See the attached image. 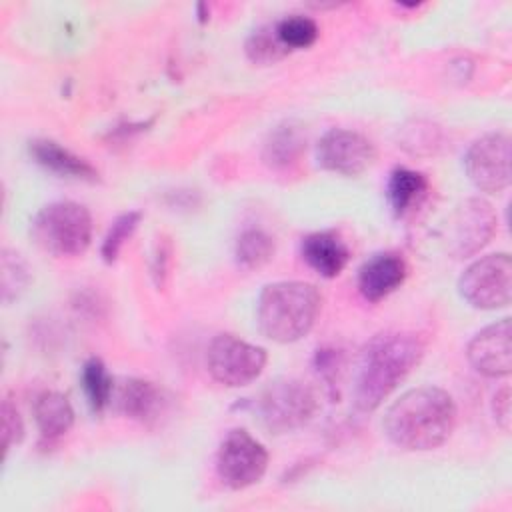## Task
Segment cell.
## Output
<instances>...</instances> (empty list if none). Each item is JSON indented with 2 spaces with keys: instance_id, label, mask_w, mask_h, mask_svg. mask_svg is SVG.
<instances>
[{
  "instance_id": "obj_13",
  "label": "cell",
  "mask_w": 512,
  "mask_h": 512,
  "mask_svg": "<svg viewBox=\"0 0 512 512\" xmlns=\"http://www.w3.org/2000/svg\"><path fill=\"white\" fill-rule=\"evenodd\" d=\"M404 278L406 262L398 254H374L358 272V288L368 302H378L400 288Z\"/></svg>"
},
{
  "instance_id": "obj_11",
  "label": "cell",
  "mask_w": 512,
  "mask_h": 512,
  "mask_svg": "<svg viewBox=\"0 0 512 512\" xmlns=\"http://www.w3.org/2000/svg\"><path fill=\"white\" fill-rule=\"evenodd\" d=\"M316 158L324 170L344 176H358L374 164L376 150L374 144L360 132L332 128L320 138Z\"/></svg>"
},
{
  "instance_id": "obj_17",
  "label": "cell",
  "mask_w": 512,
  "mask_h": 512,
  "mask_svg": "<svg viewBox=\"0 0 512 512\" xmlns=\"http://www.w3.org/2000/svg\"><path fill=\"white\" fill-rule=\"evenodd\" d=\"M306 148V136L302 128L294 122H284L276 126L268 140L264 142L262 158L272 168H288L298 162Z\"/></svg>"
},
{
  "instance_id": "obj_22",
  "label": "cell",
  "mask_w": 512,
  "mask_h": 512,
  "mask_svg": "<svg viewBox=\"0 0 512 512\" xmlns=\"http://www.w3.org/2000/svg\"><path fill=\"white\" fill-rule=\"evenodd\" d=\"M274 254V240L262 230H246L236 242V260L244 268H260Z\"/></svg>"
},
{
  "instance_id": "obj_26",
  "label": "cell",
  "mask_w": 512,
  "mask_h": 512,
  "mask_svg": "<svg viewBox=\"0 0 512 512\" xmlns=\"http://www.w3.org/2000/svg\"><path fill=\"white\" fill-rule=\"evenodd\" d=\"M24 438V424L20 418L18 408L12 404L10 398L2 402V448L4 454L10 450L12 444H18Z\"/></svg>"
},
{
  "instance_id": "obj_25",
  "label": "cell",
  "mask_w": 512,
  "mask_h": 512,
  "mask_svg": "<svg viewBox=\"0 0 512 512\" xmlns=\"http://www.w3.org/2000/svg\"><path fill=\"white\" fill-rule=\"evenodd\" d=\"M140 218H142L140 212L130 210V212L120 214V216L112 222V226H110V230H108V234H106V238H104V242H102V258H104L106 262H114V260L118 258V254H120L124 242L132 236V232L136 230Z\"/></svg>"
},
{
  "instance_id": "obj_5",
  "label": "cell",
  "mask_w": 512,
  "mask_h": 512,
  "mask_svg": "<svg viewBox=\"0 0 512 512\" xmlns=\"http://www.w3.org/2000/svg\"><path fill=\"white\" fill-rule=\"evenodd\" d=\"M316 412L312 388L294 378L270 382L258 398V414L272 434H284L304 426Z\"/></svg>"
},
{
  "instance_id": "obj_12",
  "label": "cell",
  "mask_w": 512,
  "mask_h": 512,
  "mask_svg": "<svg viewBox=\"0 0 512 512\" xmlns=\"http://www.w3.org/2000/svg\"><path fill=\"white\" fill-rule=\"evenodd\" d=\"M468 360L476 372L502 378L512 370V342H510V320L502 318L480 330L468 342Z\"/></svg>"
},
{
  "instance_id": "obj_2",
  "label": "cell",
  "mask_w": 512,
  "mask_h": 512,
  "mask_svg": "<svg viewBox=\"0 0 512 512\" xmlns=\"http://www.w3.org/2000/svg\"><path fill=\"white\" fill-rule=\"evenodd\" d=\"M456 424L452 396L436 386L404 392L384 416V432L404 450H432L448 440Z\"/></svg>"
},
{
  "instance_id": "obj_19",
  "label": "cell",
  "mask_w": 512,
  "mask_h": 512,
  "mask_svg": "<svg viewBox=\"0 0 512 512\" xmlns=\"http://www.w3.org/2000/svg\"><path fill=\"white\" fill-rule=\"evenodd\" d=\"M428 180L424 174L410 168H396L388 180V200L396 214H404L426 192Z\"/></svg>"
},
{
  "instance_id": "obj_6",
  "label": "cell",
  "mask_w": 512,
  "mask_h": 512,
  "mask_svg": "<svg viewBox=\"0 0 512 512\" xmlns=\"http://www.w3.org/2000/svg\"><path fill=\"white\" fill-rule=\"evenodd\" d=\"M462 298L480 310H496L512 298V260L508 254H488L470 264L458 280Z\"/></svg>"
},
{
  "instance_id": "obj_3",
  "label": "cell",
  "mask_w": 512,
  "mask_h": 512,
  "mask_svg": "<svg viewBox=\"0 0 512 512\" xmlns=\"http://www.w3.org/2000/svg\"><path fill=\"white\" fill-rule=\"evenodd\" d=\"M322 308V296L314 284L282 280L266 284L258 298V326L274 342L288 344L306 336Z\"/></svg>"
},
{
  "instance_id": "obj_8",
  "label": "cell",
  "mask_w": 512,
  "mask_h": 512,
  "mask_svg": "<svg viewBox=\"0 0 512 512\" xmlns=\"http://www.w3.org/2000/svg\"><path fill=\"white\" fill-rule=\"evenodd\" d=\"M266 468L268 452L248 430L234 428L220 442L216 472L228 488L242 490L260 482Z\"/></svg>"
},
{
  "instance_id": "obj_16",
  "label": "cell",
  "mask_w": 512,
  "mask_h": 512,
  "mask_svg": "<svg viewBox=\"0 0 512 512\" xmlns=\"http://www.w3.org/2000/svg\"><path fill=\"white\" fill-rule=\"evenodd\" d=\"M34 418L40 434L48 440H54L72 428L74 410L62 392L46 390L34 402Z\"/></svg>"
},
{
  "instance_id": "obj_27",
  "label": "cell",
  "mask_w": 512,
  "mask_h": 512,
  "mask_svg": "<svg viewBox=\"0 0 512 512\" xmlns=\"http://www.w3.org/2000/svg\"><path fill=\"white\" fill-rule=\"evenodd\" d=\"M436 128L432 124H426V126H420V122L416 124V130H410V134L402 140V146L406 150H410L412 154H420V148L422 154H430L434 152V146H436Z\"/></svg>"
},
{
  "instance_id": "obj_29",
  "label": "cell",
  "mask_w": 512,
  "mask_h": 512,
  "mask_svg": "<svg viewBox=\"0 0 512 512\" xmlns=\"http://www.w3.org/2000/svg\"><path fill=\"white\" fill-rule=\"evenodd\" d=\"M168 262H170V244L166 240H160L152 258V276L158 286L164 284V278L168 274Z\"/></svg>"
},
{
  "instance_id": "obj_9",
  "label": "cell",
  "mask_w": 512,
  "mask_h": 512,
  "mask_svg": "<svg viewBox=\"0 0 512 512\" xmlns=\"http://www.w3.org/2000/svg\"><path fill=\"white\" fill-rule=\"evenodd\" d=\"M496 232V214L482 198H468L448 218L446 248L454 258H468L484 248Z\"/></svg>"
},
{
  "instance_id": "obj_4",
  "label": "cell",
  "mask_w": 512,
  "mask_h": 512,
  "mask_svg": "<svg viewBox=\"0 0 512 512\" xmlns=\"http://www.w3.org/2000/svg\"><path fill=\"white\" fill-rule=\"evenodd\" d=\"M30 234L42 250L54 256H80L92 240V216L78 202H52L34 216Z\"/></svg>"
},
{
  "instance_id": "obj_18",
  "label": "cell",
  "mask_w": 512,
  "mask_h": 512,
  "mask_svg": "<svg viewBox=\"0 0 512 512\" xmlns=\"http://www.w3.org/2000/svg\"><path fill=\"white\" fill-rule=\"evenodd\" d=\"M158 404H160V392L148 380L130 378L118 390V406L130 418L148 420L158 410Z\"/></svg>"
},
{
  "instance_id": "obj_20",
  "label": "cell",
  "mask_w": 512,
  "mask_h": 512,
  "mask_svg": "<svg viewBox=\"0 0 512 512\" xmlns=\"http://www.w3.org/2000/svg\"><path fill=\"white\" fill-rule=\"evenodd\" d=\"M82 384H84V392L88 396L90 406L96 412H102L110 404V398L114 394V384L100 358H90L84 362Z\"/></svg>"
},
{
  "instance_id": "obj_15",
  "label": "cell",
  "mask_w": 512,
  "mask_h": 512,
  "mask_svg": "<svg viewBox=\"0 0 512 512\" xmlns=\"http://www.w3.org/2000/svg\"><path fill=\"white\" fill-rule=\"evenodd\" d=\"M30 154L40 166H44L46 170H50L58 176L86 180V182H96L98 180V172L90 162L76 156L74 152H70L68 148L60 146L54 140H34V142H30Z\"/></svg>"
},
{
  "instance_id": "obj_28",
  "label": "cell",
  "mask_w": 512,
  "mask_h": 512,
  "mask_svg": "<svg viewBox=\"0 0 512 512\" xmlns=\"http://www.w3.org/2000/svg\"><path fill=\"white\" fill-rule=\"evenodd\" d=\"M492 410H494V418L496 422L500 424V428L504 432L510 430V388L508 386H502L496 394H494V400H492Z\"/></svg>"
},
{
  "instance_id": "obj_7",
  "label": "cell",
  "mask_w": 512,
  "mask_h": 512,
  "mask_svg": "<svg viewBox=\"0 0 512 512\" xmlns=\"http://www.w3.org/2000/svg\"><path fill=\"white\" fill-rule=\"evenodd\" d=\"M266 350L236 338L234 334H218L206 354L208 372L224 386L238 388L254 382L266 366Z\"/></svg>"
},
{
  "instance_id": "obj_21",
  "label": "cell",
  "mask_w": 512,
  "mask_h": 512,
  "mask_svg": "<svg viewBox=\"0 0 512 512\" xmlns=\"http://www.w3.org/2000/svg\"><path fill=\"white\" fill-rule=\"evenodd\" d=\"M278 40L284 44V48L290 50H302L316 42L318 38V24L302 14H292L282 18L274 24Z\"/></svg>"
},
{
  "instance_id": "obj_24",
  "label": "cell",
  "mask_w": 512,
  "mask_h": 512,
  "mask_svg": "<svg viewBox=\"0 0 512 512\" xmlns=\"http://www.w3.org/2000/svg\"><path fill=\"white\" fill-rule=\"evenodd\" d=\"M30 274L20 258V254L4 250L2 252V300L12 302L28 286Z\"/></svg>"
},
{
  "instance_id": "obj_1",
  "label": "cell",
  "mask_w": 512,
  "mask_h": 512,
  "mask_svg": "<svg viewBox=\"0 0 512 512\" xmlns=\"http://www.w3.org/2000/svg\"><path fill=\"white\" fill-rule=\"evenodd\" d=\"M422 356L424 342L414 332L386 330L372 336L358 358L354 406L362 412L376 410L420 364Z\"/></svg>"
},
{
  "instance_id": "obj_14",
  "label": "cell",
  "mask_w": 512,
  "mask_h": 512,
  "mask_svg": "<svg viewBox=\"0 0 512 512\" xmlns=\"http://www.w3.org/2000/svg\"><path fill=\"white\" fill-rule=\"evenodd\" d=\"M302 258L324 278L338 276L350 258V250L336 232H314L302 238Z\"/></svg>"
},
{
  "instance_id": "obj_23",
  "label": "cell",
  "mask_w": 512,
  "mask_h": 512,
  "mask_svg": "<svg viewBox=\"0 0 512 512\" xmlns=\"http://www.w3.org/2000/svg\"><path fill=\"white\" fill-rule=\"evenodd\" d=\"M246 54L256 64H272L288 54L284 44L278 40L274 26L256 30L246 42Z\"/></svg>"
},
{
  "instance_id": "obj_10",
  "label": "cell",
  "mask_w": 512,
  "mask_h": 512,
  "mask_svg": "<svg viewBox=\"0 0 512 512\" xmlns=\"http://www.w3.org/2000/svg\"><path fill=\"white\" fill-rule=\"evenodd\" d=\"M464 168L478 190H504L510 184V138L502 132L478 138L466 152Z\"/></svg>"
}]
</instances>
